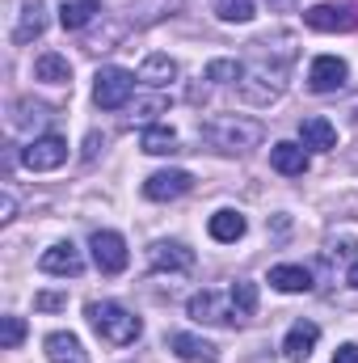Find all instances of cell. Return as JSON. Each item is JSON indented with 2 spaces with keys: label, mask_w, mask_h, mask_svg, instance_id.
Wrapping results in <instances>:
<instances>
[{
  "label": "cell",
  "mask_w": 358,
  "mask_h": 363,
  "mask_svg": "<svg viewBox=\"0 0 358 363\" xmlns=\"http://www.w3.org/2000/svg\"><path fill=\"white\" fill-rule=\"evenodd\" d=\"M202 140L211 148L236 157V152H253L266 140V127L258 118H245V114H215V118L202 123Z\"/></svg>",
  "instance_id": "1"
},
{
  "label": "cell",
  "mask_w": 358,
  "mask_h": 363,
  "mask_svg": "<svg viewBox=\"0 0 358 363\" xmlns=\"http://www.w3.org/2000/svg\"><path fill=\"white\" fill-rule=\"evenodd\" d=\"M85 313H89V325L110 342V347H131V342L144 334V321H139L135 313H127L122 304H114V300H93Z\"/></svg>",
  "instance_id": "2"
},
{
  "label": "cell",
  "mask_w": 358,
  "mask_h": 363,
  "mask_svg": "<svg viewBox=\"0 0 358 363\" xmlns=\"http://www.w3.org/2000/svg\"><path fill=\"white\" fill-rule=\"evenodd\" d=\"M282 77H287L282 68H274V72H270L266 64L258 60L253 68H245V77L236 81V89H241V97H245L249 106H270V101H278V97H282Z\"/></svg>",
  "instance_id": "3"
},
{
  "label": "cell",
  "mask_w": 358,
  "mask_h": 363,
  "mask_svg": "<svg viewBox=\"0 0 358 363\" xmlns=\"http://www.w3.org/2000/svg\"><path fill=\"white\" fill-rule=\"evenodd\" d=\"M68 161V140L64 135H34L25 148H21V165L34 169V174H51Z\"/></svg>",
  "instance_id": "4"
},
{
  "label": "cell",
  "mask_w": 358,
  "mask_h": 363,
  "mask_svg": "<svg viewBox=\"0 0 358 363\" xmlns=\"http://www.w3.org/2000/svg\"><path fill=\"white\" fill-rule=\"evenodd\" d=\"M135 93V77L127 68H101L97 72V85H93V101L101 110H122Z\"/></svg>",
  "instance_id": "5"
},
{
  "label": "cell",
  "mask_w": 358,
  "mask_h": 363,
  "mask_svg": "<svg viewBox=\"0 0 358 363\" xmlns=\"http://www.w3.org/2000/svg\"><path fill=\"white\" fill-rule=\"evenodd\" d=\"M346 81H350V68L337 55H316L308 68V89L312 93H337L346 89Z\"/></svg>",
  "instance_id": "6"
},
{
  "label": "cell",
  "mask_w": 358,
  "mask_h": 363,
  "mask_svg": "<svg viewBox=\"0 0 358 363\" xmlns=\"http://www.w3.org/2000/svg\"><path fill=\"white\" fill-rule=\"evenodd\" d=\"M89 250H93V262H97L101 274H122L127 271V241H122L118 233H93Z\"/></svg>",
  "instance_id": "7"
},
{
  "label": "cell",
  "mask_w": 358,
  "mask_h": 363,
  "mask_svg": "<svg viewBox=\"0 0 358 363\" xmlns=\"http://www.w3.org/2000/svg\"><path fill=\"white\" fill-rule=\"evenodd\" d=\"M38 271L42 274H59V279H76V274L85 271V258H81V250H76L72 241H59V245L42 250Z\"/></svg>",
  "instance_id": "8"
},
{
  "label": "cell",
  "mask_w": 358,
  "mask_h": 363,
  "mask_svg": "<svg viewBox=\"0 0 358 363\" xmlns=\"http://www.w3.org/2000/svg\"><path fill=\"white\" fill-rule=\"evenodd\" d=\"M304 21L321 34H333V30H358V13L354 9H342V4H312L304 13Z\"/></svg>",
  "instance_id": "9"
},
{
  "label": "cell",
  "mask_w": 358,
  "mask_h": 363,
  "mask_svg": "<svg viewBox=\"0 0 358 363\" xmlns=\"http://www.w3.org/2000/svg\"><path fill=\"white\" fill-rule=\"evenodd\" d=\"M148 262H152V271L185 274V271H194V250H185L181 241H156L148 250Z\"/></svg>",
  "instance_id": "10"
},
{
  "label": "cell",
  "mask_w": 358,
  "mask_h": 363,
  "mask_svg": "<svg viewBox=\"0 0 358 363\" xmlns=\"http://www.w3.org/2000/svg\"><path fill=\"white\" fill-rule=\"evenodd\" d=\"M190 317H194V321H207V325H236V321H232V304H228V296H219V291H198V296H190Z\"/></svg>",
  "instance_id": "11"
},
{
  "label": "cell",
  "mask_w": 358,
  "mask_h": 363,
  "mask_svg": "<svg viewBox=\"0 0 358 363\" xmlns=\"http://www.w3.org/2000/svg\"><path fill=\"white\" fill-rule=\"evenodd\" d=\"M190 186H194V178L185 169H161V174H152V178L144 182V194L152 203H169V199H181Z\"/></svg>",
  "instance_id": "12"
},
{
  "label": "cell",
  "mask_w": 358,
  "mask_h": 363,
  "mask_svg": "<svg viewBox=\"0 0 358 363\" xmlns=\"http://www.w3.org/2000/svg\"><path fill=\"white\" fill-rule=\"evenodd\" d=\"M316 342H321V325H316V321H295V325L287 330V338H282V355L291 363H304L316 351Z\"/></svg>",
  "instance_id": "13"
},
{
  "label": "cell",
  "mask_w": 358,
  "mask_h": 363,
  "mask_svg": "<svg viewBox=\"0 0 358 363\" xmlns=\"http://www.w3.org/2000/svg\"><path fill=\"white\" fill-rule=\"evenodd\" d=\"M299 144L312 148V152H329V148H337V127L325 114H312V118L299 123Z\"/></svg>",
  "instance_id": "14"
},
{
  "label": "cell",
  "mask_w": 358,
  "mask_h": 363,
  "mask_svg": "<svg viewBox=\"0 0 358 363\" xmlns=\"http://www.w3.org/2000/svg\"><path fill=\"white\" fill-rule=\"evenodd\" d=\"M42 30H47V0H21V21H17V30H13V43H34V38H42Z\"/></svg>",
  "instance_id": "15"
},
{
  "label": "cell",
  "mask_w": 358,
  "mask_h": 363,
  "mask_svg": "<svg viewBox=\"0 0 358 363\" xmlns=\"http://www.w3.org/2000/svg\"><path fill=\"white\" fill-rule=\"evenodd\" d=\"M169 351L185 363H215L219 359V347H211L198 334H169Z\"/></svg>",
  "instance_id": "16"
},
{
  "label": "cell",
  "mask_w": 358,
  "mask_h": 363,
  "mask_svg": "<svg viewBox=\"0 0 358 363\" xmlns=\"http://www.w3.org/2000/svg\"><path fill=\"white\" fill-rule=\"evenodd\" d=\"M270 165L282 174V178H304L308 174V152H304V144H274L270 148Z\"/></svg>",
  "instance_id": "17"
},
{
  "label": "cell",
  "mask_w": 358,
  "mask_h": 363,
  "mask_svg": "<svg viewBox=\"0 0 358 363\" xmlns=\"http://www.w3.org/2000/svg\"><path fill=\"white\" fill-rule=\"evenodd\" d=\"M245 228H249V224H245V216H241V211H232V207H224V211H215V216L207 220V233H211L219 245L241 241V237H245Z\"/></svg>",
  "instance_id": "18"
},
{
  "label": "cell",
  "mask_w": 358,
  "mask_h": 363,
  "mask_svg": "<svg viewBox=\"0 0 358 363\" xmlns=\"http://www.w3.org/2000/svg\"><path fill=\"white\" fill-rule=\"evenodd\" d=\"M47 359L51 363H89V355H85V347H81V338L76 334H47Z\"/></svg>",
  "instance_id": "19"
},
{
  "label": "cell",
  "mask_w": 358,
  "mask_h": 363,
  "mask_svg": "<svg viewBox=\"0 0 358 363\" xmlns=\"http://www.w3.org/2000/svg\"><path fill=\"white\" fill-rule=\"evenodd\" d=\"M34 81H47V85H68V81H72V64H68V55H59V51L38 55V60H34Z\"/></svg>",
  "instance_id": "20"
},
{
  "label": "cell",
  "mask_w": 358,
  "mask_h": 363,
  "mask_svg": "<svg viewBox=\"0 0 358 363\" xmlns=\"http://www.w3.org/2000/svg\"><path fill=\"white\" fill-rule=\"evenodd\" d=\"M228 304H232V321L245 325V321L258 313V283H249V279L232 283V287H228Z\"/></svg>",
  "instance_id": "21"
},
{
  "label": "cell",
  "mask_w": 358,
  "mask_h": 363,
  "mask_svg": "<svg viewBox=\"0 0 358 363\" xmlns=\"http://www.w3.org/2000/svg\"><path fill=\"white\" fill-rule=\"evenodd\" d=\"M139 81L152 85V89H161V85L178 81V64H173L169 55H148V60L139 64Z\"/></svg>",
  "instance_id": "22"
},
{
  "label": "cell",
  "mask_w": 358,
  "mask_h": 363,
  "mask_svg": "<svg viewBox=\"0 0 358 363\" xmlns=\"http://www.w3.org/2000/svg\"><path fill=\"white\" fill-rule=\"evenodd\" d=\"M270 287H278V291H287V296L308 291V287H312V271H308V267H274V271H270Z\"/></svg>",
  "instance_id": "23"
},
{
  "label": "cell",
  "mask_w": 358,
  "mask_h": 363,
  "mask_svg": "<svg viewBox=\"0 0 358 363\" xmlns=\"http://www.w3.org/2000/svg\"><path fill=\"white\" fill-rule=\"evenodd\" d=\"M97 13H101L97 0H68V4L59 9V21H64V30H85Z\"/></svg>",
  "instance_id": "24"
},
{
  "label": "cell",
  "mask_w": 358,
  "mask_h": 363,
  "mask_svg": "<svg viewBox=\"0 0 358 363\" xmlns=\"http://www.w3.org/2000/svg\"><path fill=\"white\" fill-rule=\"evenodd\" d=\"M139 148L152 152V157H165V152H178V131L173 127H148L139 135Z\"/></svg>",
  "instance_id": "25"
},
{
  "label": "cell",
  "mask_w": 358,
  "mask_h": 363,
  "mask_svg": "<svg viewBox=\"0 0 358 363\" xmlns=\"http://www.w3.org/2000/svg\"><path fill=\"white\" fill-rule=\"evenodd\" d=\"M42 123H51V110H47L42 101L21 97V101L13 106V127H42Z\"/></svg>",
  "instance_id": "26"
},
{
  "label": "cell",
  "mask_w": 358,
  "mask_h": 363,
  "mask_svg": "<svg viewBox=\"0 0 358 363\" xmlns=\"http://www.w3.org/2000/svg\"><path fill=\"white\" fill-rule=\"evenodd\" d=\"M215 17H219V21H236V26H245V21L258 17V4H253V0H215Z\"/></svg>",
  "instance_id": "27"
},
{
  "label": "cell",
  "mask_w": 358,
  "mask_h": 363,
  "mask_svg": "<svg viewBox=\"0 0 358 363\" xmlns=\"http://www.w3.org/2000/svg\"><path fill=\"white\" fill-rule=\"evenodd\" d=\"M245 77V68L236 64V60H211L207 64V81H215V85H232V81H241Z\"/></svg>",
  "instance_id": "28"
},
{
  "label": "cell",
  "mask_w": 358,
  "mask_h": 363,
  "mask_svg": "<svg viewBox=\"0 0 358 363\" xmlns=\"http://www.w3.org/2000/svg\"><path fill=\"white\" fill-rule=\"evenodd\" d=\"M21 338H25V321H21V317H4V321H0V347H4V351H17Z\"/></svg>",
  "instance_id": "29"
},
{
  "label": "cell",
  "mask_w": 358,
  "mask_h": 363,
  "mask_svg": "<svg viewBox=\"0 0 358 363\" xmlns=\"http://www.w3.org/2000/svg\"><path fill=\"white\" fill-rule=\"evenodd\" d=\"M68 304V296H59V291H42V296H34V308H42V313H55V308H64Z\"/></svg>",
  "instance_id": "30"
},
{
  "label": "cell",
  "mask_w": 358,
  "mask_h": 363,
  "mask_svg": "<svg viewBox=\"0 0 358 363\" xmlns=\"http://www.w3.org/2000/svg\"><path fill=\"white\" fill-rule=\"evenodd\" d=\"M333 363H358V342H346V347H337Z\"/></svg>",
  "instance_id": "31"
},
{
  "label": "cell",
  "mask_w": 358,
  "mask_h": 363,
  "mask_svg": "<svg viewBox=\"0 0 358 363\" xmlns=\"http://www.w3.org/2000/svg\"><path fill=\"white\" fill-rule=\"evenodd\" d=\"M13 211H17V203H13V194L4 190V194H0V220H13Z\"/></svg>",
  "instance_id": "32"
},
{
  "label": "cell",
  "mask_w": 358,
  "mask_h": 363,
  "mask_svg": "<svg viewBox=\"0 0 358 363\" xmlns=\"http://www.w3.org/2000/svg\"><path fill=\"white\" fill-rule=\"evenodd\" d=\"M346 283H350V287H358V258L350 262V271H346Z\"/></svg>",
  "instance_id": "33"
}]
</instances>
